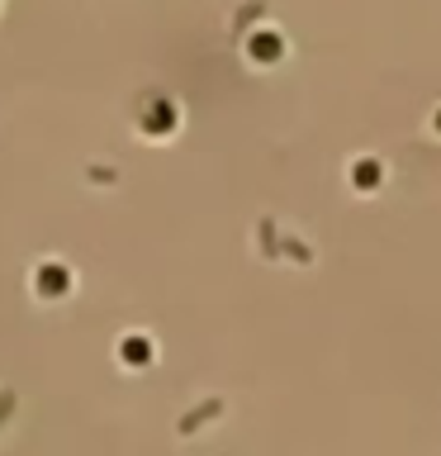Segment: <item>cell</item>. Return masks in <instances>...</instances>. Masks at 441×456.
Wrapping results in <instances>:
<instances>
[{
    "label": "cell",
    "instance_id": "cell-5",
    "mask_svg": "<svg viewBox=\"0 0 441 456\" xmlns=\"http://www.w3.org/2000/svg\"><path fill=\"white\" fill-rule=\"evenodd\" d=\"M375 176H380V167H375V162H361V167H351V181H361V185H375Z\"/></svg>",
    "mask_w": 441,
    "mask_h": 456
},
{
    "label": "cell",
    "instance_id": "cell-7",
    "mask_svg": "<svg viewBox=\"0 0 441 456\" xmlns=\"http://www.w3.org/2000/svg\"><path fill=\"white\" fill-rule=\"evenodd\" d=\"M437 124H441V114H437Z\"/></svg>",
    "mask_w": 441,
    "mask_h": 456
},
{
    "label": "cell",
    "instance_id": "cell-1",
    "mask_svg": "<svg viewBox=\"0 0 441 456\" xmlns=\"http://www.w3.org/2000/svg\"><path fill=\"white\" fill-rule=\"evenodd\" d=\"M138 128H142V134H152V138L171 134V128H176V100H166V95H152V110L138 119Z\"/></svg>",
    "mask_w": 441,
    "mask_h": 456
},
{
    "label": "cell",
    "instance_id": "cell-4",
    "mask_svg": "<svg viewBox=\"0 0 441 456\" xmlns=\"http://www.w3.org/2000/svg\"><path fill=\"white\" fill-rule=\"evenodd\" d=\"M119 356H124V362H133V366H142L152 356V342L142 333H128V338H119Z\"/></svg>",
    "mask_w": 441,
    "mask_h": 456
},
{
    "label": "cell",
    "instance_id": "cell-6",
    "mask_svg": "<svg viewBox=\"0 0 441 456\" xmlns=\"http://www.w3.org/2000/svg\"><path fill=\"white\" fill-rule=\"evenodd\" d=\"M14 409V395L10 390H0V423H5V413Z\"/></svg>",
    "mask_w": 441,
    "mask_h": 456
},
{
    "label": "cell",
    "instance_id": "cell-2",
    "mask_svg": "<svg viewBox=\"0 0 441 456\" xmlns=\"http://www.w3.org/2000/svg\"><path fill=\"white\" fill-rule=\"evenodd\" d=\"M67 285H71V271L62 262H38V276H34L38 295H67Z\"/></svg>",
    "mask_w": 441,
    "mask_h": 456
},
{
    "label": "cell",
    "instance_id": "cell-3",
    "mask_svg": "<svg viewBox=\"0 0 441 456\" xmlns=\"http://www.w3.org/2000/svg\"><path fill=\"white\" fill-rule=\"evenodd\" d=\"M247 53H252V57H261V62H270V57H280V53H285V38H280V34H270V28H261V34H247Z\"/></svg>",
    "mask_w": 441,
    "mask_h": 456
}]
</instances>
